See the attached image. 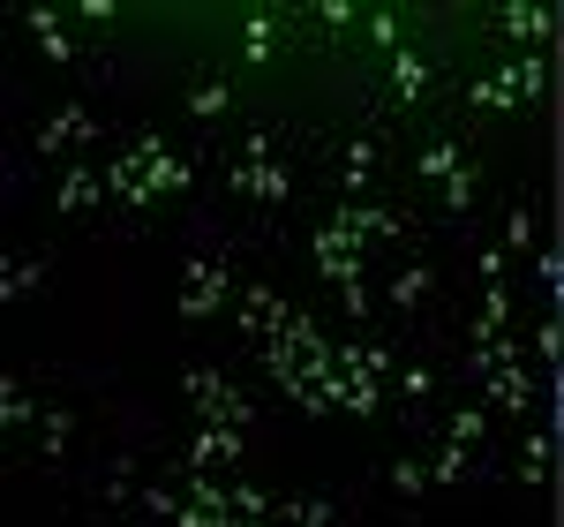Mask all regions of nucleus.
Segmentation results:
<instances>
[{
    "label": "nucleus",
    "instance_id": "nucleus-1",
    "mask_svg": "<svg viewBox=\"0 0 564 527\" xmlns=\"http://www.w3.org/2000/svg\"><path fill=\"white\" fill-rule=\"evenodd\" d=\"M430 264H406V271H399V279H391V309H422L430 302Z\"/></svg>",
    "mask_w": 564,
    "mask_h": 527
},
{
    "label": "nucleus",
    "instance_id": "nucleus-2",
    "mask_svg": "<svg viewBox=\"0 0 564 527\" xmlns=\"http://www.w3.org/2000/svg\"><path fill=\"white\" fill-rule=\"evenodd\" d=\"M481 392L497 399V407H527V399H534V392H527V377L512 369V362H505V369H489V377H481Z\"/></svg>",
    "mask_w": 564,
    "mask_h": 527
},
{
    "label": "nucleus",
    "instance_id": "nucleus-3",
    "mask_svg": "<svg viewBox=\"0 0 564 527\" xmlns=\"http://www.w3.org/2000/svg\"><path fill=\"white\" fill-rule=\"evenodd\" d=\"M436 483L444 490H459V483H475V460H467V444H444V452H436V467H430Z\"/></svg>",
    "mask_w": 564,
    "mask_h": 527
},
{
    "label": "nucleus",
    "instance_id": "nucleus-4",
    "mask_svg": "<svg viewBox=\"0 0 564 527\" xmlns=\"http://www.w3.org/2000/svg\"><path fill=\"white\" fill-rule=\"evenodd\" d=\"M399 392H406V399H430L436 392V369H430V362H414V369L399 377Z\"/></svg>",
    "mask_w": 564,
    "mask_h": 527
},
{
    "label": "nucleus",
    "instance_id": "nucleus-5",
    "mask_svg": "<svg viewBox=\"0 0 564 527\" xmlns=\"http://www.w3.org/2000/svg\"><path fill=\"white\" fill-rule=\"evenodd\" d=\"M391 483H399V497H422V467H414V460H399V467H391Z\"/></svg>",
    "mask_w": 564,
    "mask_h": 527
},
{
    "label": "nucleus",
    "instance_id": "nucleus-6",
    "mask_svg": "<svg viewBox=\"0 0 564 527\" xmlns=\"http://www.w3.org/2000/svg\"><path fill=\"white\" fill-rule=\"evenodd\" d=\"M218 106H226V90H218V84H204V90H188V114H218Z\"/></svg>",
    "mask_w": 564,
    "mask_h": 527
},
{
    "label": "nucleus",
    "instance_id": "nucleus-7",
    "mask_svg": "<svg viewBox=\"0 0 564 527\" xmlns=\"http://www.w3.org/2000/svg\"><path fill=\"white\" fill-rule=\"evenodd\" d=\"M505 234H512V249H527V241H534V219H527V212H512V219H505Z\"/></svg>",
    "mask_w": 564,
    "mask_h": 527
},
{
    "label": "nucleus",
    "instance_id": "nucleus-8",
    "mask_svg": "<svg viewBox=\"0 0 564 527\" xmlns=\"http://www.w3.org/2000/svg\"><path fill=\"white\" fill-rule=\"evenodd\" d=\"M557 392H550V407H557V444H564V362H557V377H550Z\"/></svg>",
    "mask_w": 564,
    "mask_h": 527
},
{
    "label": "nucleus",
    "instance_id": "nucleus-9",
    "mask_svg": "<svg viewBox=\"0 0 564 527\" xmlns=\"http://www.w3.org/2000/svg\"><path fill=\"white\" fill-rule=\"evenodd\" d=\"M557 302H564V287H557Z\"/></svg>",
    "mask_w": 564,
    "mask_h": 527
}]
</instances>
